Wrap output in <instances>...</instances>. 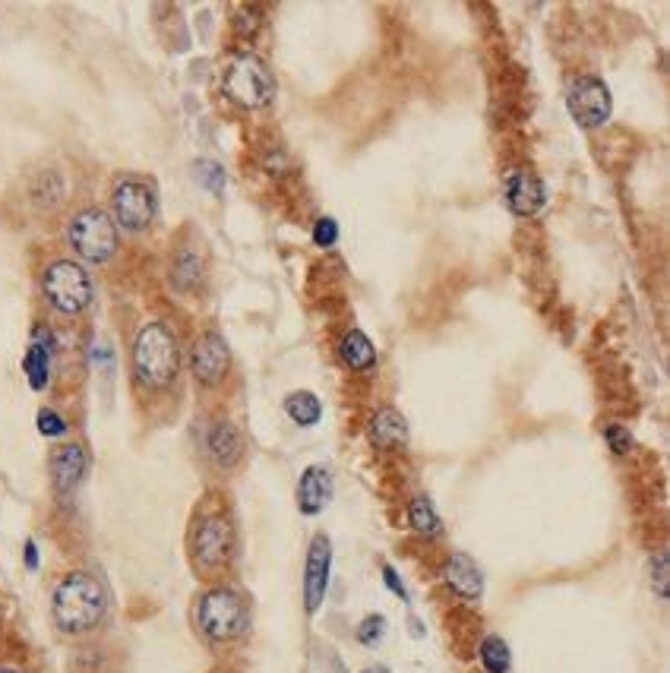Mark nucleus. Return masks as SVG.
<instances>
[{
    "label": "nucleus",
    "instance_id": "nucleus-1",
    "mask_svg": "<svg viewBox=\"0 0 670 673\" xmlns=\"http://www.w3.org/2000/svg\"><path fill=\"white\" fill-rule=\"evenodd\" d=\"M108 613V595L102 582L89 572H70L57 582L51 595V617L54 626L67 636H83L92 632Z\"/></svg>",
    "mask_w": 670,
    "mask_h": 673
},
{
    "label": "nucleus",
    "instance_id": "nucleus-2",
    "mask_svg": "<svg viewBox=\"0 0 670 673\" xmlns=\"http://www.w3.org/2000/svg\"><path fill=\"white\" fill-rule=\"evenodd\" d=\"M181 370V348L165 323H146L133 339V376L146 389H165Z\"/></svg>",
    "mask_w": 670,
    "mask_h": 673
},
{
    "label": "nucleus",
    "instance_id": "nucleus-3",
    "mask_svg": "<svg viewBox=\"0 0 670 673\" xmlns=\"http://www.w3.org/2000/svg\"><path fill=\"white\" fill-rule=\"evenodd\" d=\"M196 626L209 642H234L247 629V604L234 588H209L196 604Z\"/></svg>",
    "mask_w": 670,
    "mask_h": 673
},
{
    "label": "nucleus",
    "instance_id": "nucleus-4",
    "mask_svg": "<svg viewBox=\"0 0 670 673\" xmlns=\"http://www.w3.org/2000/svg\"><path fill=\"white\" fill-rule=\"evenodd\" d=\"M42 291L45 301L64 316H76L92 304V279L73 260H54L42 275Z\"/></svg>",
    "mask_w": 670,
    "mask_h": 673
},
{
    "label": "nucleus",
    "instance_id": "nucleus-5",
    "mask_svg": "<svg viewBox=\"0 0 670 673\" xmlns=\"http://www.w3.org/2000/svg\"><path fill=\"white\" fill-rule=\"evenodd\" d=\"M67 241L86 263H108L117 250V225L105 209H83L73 215Z\"/></svg>",
    "mask_w": 670,
    "mask_h": 673
},
{
    "label": "nucleus",
    "instance_id": "nucleus-6",
    "mask_svg": "<svg viewBox=\"0 0 670 673\" xmlns=\"http://www.w3.org/2000/svg\"><path fill=\"white\" fill-rule=\"evenodd\" d=\"M222 92L241 108H263L272 102L275 83H272L269 67L260 61V57L244 54L238 61L228 64L225 79H222Z\"/></svg>",
    "mask_w": 670,
    "mask_h": 673
},
{
    "label": "nucleus",
    "instance_id": "nucleus-7",
    "mask_svg": "<svg viewBox=\"0 0 670 673\" xmlns=\"http://www.w3.org/2000/svg\"><path fill=\"white\" fill-rule=\"evenodd\" d=\"M234 531L225 516H203L190 534V557L200 572H215L231 560Z\"/></svg>",
    "mask_w": 670,
    "mask_h": 673
},
{
    "label": "nucleus",
    "instance_id": "nucleus-8",
    "mask_svg": "<svg viewBox=\"0 0 670 673\" xmlns=\"http://www.w3.org/2000/svg\"><path fill=\"white\" fill-rule=\"evenodd\" d=\"M111 209H114V225L124 231H146L155 219V190L146 181L136 177H124L114 184L111 193Z\"/></svg>",
    "mask_w": 670,
    "mask_h": 673
},
{
    "label": "nucleus",
    "instance_id": "nucleus-9",
    "mask_svg": "<svg viewBox=\"0 0 670 673\" xmlns=\"http://www.w3.org/2000/svg\"><path fill=\"white\" fill-rule=\"evenodd\" d=\"M566 105H569V114H573V121L585 130L604 127L610 121V111H614L610 89L598 76H576L566 89Z\"/></svg>",
    "mask_w": 670,
    "mask_h": 673
},
{
    "label": "nucleus",
    "instance_id": "nucleus-10",
    "mask_svg": "<svg viewBox=\"0 0 670 673\" xmlns=\"http://www.w3.org/2000/svg\"><path fill=\"white\" fill-rule=\"evenodd\" d=\"M503 193H506L509 212L519 215V219H531V215H538L547 203V190L541 184V177L531 174L528 168H512L506 174Z\"/></svg>",
    "mask_w": 670,
    "mask_h": 673
},
{
    "label": "nucleus",
    "instance_id": "nucleus-11",
    "mask_svg": "<svg viewBox=\"0 0 670 673\" xmlns=\"http://www.w3.org/2000/svg\"><path fill=\"white\" fill-rule=\"evenodd\" d=\"M228 345L222 342V335L215 332H203L200 339L193 342V351H190V370L196 376V383L203 386H215L225 380L228 373Z\"/></svg>",
    "mask_w": 670,
    "mask_h": 673
},
{
    "label": "nucleus",
    "instance_id": "nucleus-12",
    "mask_svg": "<svg viewBox=\"0 0 670 673\" xmlns=\"http://www.w3.org/2000/svg\"><path fill=\"white\" fill-rule=\"evenodd\" d=\"M329 566H332V544L326 534H317L307 550V569H304V607L307 613L320 610L329 585Z\"/></svg>",
    "mask_w": 670,
    "mask_h": 673
},
{
    "label": "nucleus",
    "instance_id": "nucleus-13",
    "mask_svg": "<svg viewBox=\"0 0 670 673\" xmlns=\"http://www.w3.org/2000/svg\"><path fill=\"white\" fill-rule=\"evenodd\" d=\"M86 468H89V455L80 443H64L51 452V481H54V490L67 497L76 487L83 484L86 478Z\"/></svg>",
    "mask_w": 670,
    "mask_h": 673
},
{
    "label": "nucleus",
    "instance_id": "nucleus-14",
    "mask_svg": "<svg viewBox=\"0 0 670 673\" xmlns=\"http://www.w3.org/2000/svg\"><path fill=\"white\" fill-rule=\"evenodd\" d=\"M51 354H54V335L45 326H38L32 332V345L23 358V370H26L29 386L35 392H42L51 380Z\"/></svg>",
    "mask_w": 670,
    "mask_h": 673
},
{
    "label": "nucleus",
    "instance_id": "nucleus-15",
    "mask_svg": "<svg viewBox=\"0 0 670 673\" xmlns=\"http://www.w3.org/2000/svg\"><path fill=\"white\" fill-rule=\"evenodd\" d=\"M443 579L446 585L456 591L459 598L465 601H478L481 591H484V579H481V569L475 566V560L465 557V553H452L446 569H443Z\"/></svg>",
    "mask_w": 670,
    "mask_h": 673
},
{
    "label": "nucleus",
    "instance_id": "nucleus-16",
    "mask_svg": "<svg viewBox=\"0 0 670 673\" xmlns=\"http://www.w3.org/2000/svg\"><path fill=\"white\" fill-rule=\"evenodd\" d=\"M332 497V474L323 465H313L304 471V478L298 484V506L304 516H317V512L326 509Z\"/></svg>",
    "mask_w": 670,
    "mask_h": 673
},
{
    "label": "nucleus",
    "instance_id": "nucleus-17",
    "mask_svg": "<svg viewBox=\"0 0 670 673\" xmlns=\"http://www.w3.org/2000/svg\"><path fill=\"white\" fill-rule=\"evenodd\" d=\"M370 440H373V446H380V449H402L408 443L405 418L396 408L377 411V418L370 421Z\"/></svg>",
    "mask_w": 670,
    "mask_h": 673
},
{
    "label": "nucleus",
    "instance_id": "nucleus-18",
    "mask_svg": "<svg viewBox=\"0 0 670 673\" xmlns=\"http://www.w3.org/2000/svg\"><path fill=\"white\" fill-rule=\"evenodd\" d=\"M241 449H244V443H241V433H238V427H234V424L222 421V424H215L209 430V452H212V459L219 462L222 468L238 465Z\"/></svg>",
    "mask_w": 670,
    "mask_h": 673
},
{
    "label": "nucleus",
    "instance_id": "nucleus-19",
    "mask_svg": "<svg viewBox=\"0 0 670 673\" xmlns=\"http://www.w3.org/2000/svg\"><path fill=\"white\" fill-rule=\"evenodd\" d=\"M200 282H203V260L196 256V250H190V247L177 250L174 263H171V285L181 294H187V291L200 288Z\"/></svg>",
    "mask_w": 670,
    "mask_h": 673
},
{
    "label": "nucleus",
    "instance_id": "nucleus-20",
    "mask_svg": "<svg viewBox=\"0 0 670 673\" xmlns=\"http://www.w3.org/2000/svg\"><path fill=\"white\" fill-rule=\"evenodd\" d=\"M342 361L351 367V370H367L373 367V361H377V351H373V342L367 339V335L361 329H351L345 339H342Z\"/></svg>",
    "mask_w": 670,
    "mask_h": 673
},
{
    "label": "nucleus",
    "instance_id": "nucleus-21",
    "mask_svg": "<svg viewBox=\"0 0 670 673\" xmlns=\"http://www.w3.org/2000/svg\"><path fill=\"white\" fill-rule=\"evenodd\" d=\"M408 522H411V528H415L418 534H424V538H433V534L443 531V522L437 516V509H433V503L424 497V493H418V497L408 503Z\"/></svg>",
    "mask_w": 670,
    "mask_h": 673
},
{
    "label": "nucleus",
    "instance_id": "nucleus-22",
    "mask_svg": "<svg viewBox=\"0 0 670 673\" xmlns=\"http://www.w3.org/2000/svg\"><path fill=\"white\" fill-rule=\"evenodd\" d=\"M285 411H288V418L298 427H313L320 421V414H323L320 399L313 392H291L288 402H285Z\"/></svg>",
    "mask_w": 670,
    "mask_h": 673
},
{
    "label": "nucleus",
    "instance_id": "nucleus-23",
    "mask_svg": "<svg viewBox=\"0 0 670 673\" xmlns=\"http://www.w3.org/2000/svg\"><path fill=\"white\" fill-rule=\"evenodd\" d=\"M478 658H481V667L487 673H509V645L500 639V636H487L478 648Z\"/></svg>",
    "mask_w": 670,
    "mask_h": 673
},
{
    "label": "nucleus",
    "instance_id": "nucleus-24",
    "mask_svg": "<svg viewBox=\"0 0 670 673\" xmlns=\"http://www.w3.org/2000/svg\"><path fill=\"white\" fill-rule=\"evenodd\" d=\"M193 171H196V181H200L206 190H215V193L222 190V184H225V171H222L219 162H196Z\"/></svg>",
    "mask_w": 670,
    "mask_h": 673
},
{
    "label": "nucleus",
    "instance_id": "nucleus-25",
    "mask_svg": "<svg viewBox=\"0 0 670 673\" xmlns=\"http://www.w3.org/2000/svg\"><path fill=\"white\" fill-rule=\"evenodd\" d=\"M604 440H607V449L617 452V455H626L629 449H633V433H629L623 424H607Z\"/></svg>",
    "mask_w": 670,
    "mask_h": 673
},
{
    "label": "nucleus",
    "instance_id": "nucleus-26",
    "mask_svg": "<svg viewBox=\"0 0 670 673\" xmlns=\"http://www.w3.org/2000/svg\"><path fill=\"white\" fill-rule=\"evenodd\" d=\"M38 433H42V437H64V433H67V421L57 411L42 408V411H38Z\"/></svg>",
    "mask_w": 670,
    "mask_h": 673
},
{
    "label": "nucleus",
    "instance_id": "nucleus-27",
    "mask_svg": "<svg viewBox=\"0 0 670 673\" xmlns=\"http://www.w3.org/2000/svg\"><path fill=\"white\" fill-rule=\"evenodd\" d=\"M383 629H386V620L380 617V613H373V617H367L358 626V642L361 645H377L383 639Z\"/></svg>",
    "mask_w": 670,
    "mask_h": 673
},
{
    "label": "nucleus",
    "instance_id": "nucleus-28",
    "mask_svg": "<svg viewBox=\"0 0 670 673\" xmlns=\"http://www.w3.org/2000/svg\"><path fill=\"white\" fill-rule=\"evenodd\" d=\"M335 241H339V225H335L332 219H320L317 225H313V244H317L320 250H329Z\"/></svg>",
    "mask_w": 670,
    "mask_h": 673
},
{
    "label": "nucleus",
    "instance_id": "nucleus-29",
    "mask_svg": "<svg viewBox=\"0 0 670 673\" xmlns=\"http://www.w3.org/2000/svg\"><path fill=\"white\" fill-rule=\"evenodd\" d=\"M383 582H386V588H392L396 595L405 601L408 598V591H405V585H402V579H399V572L392 569V566H383Z\"/></svg>",
    "mask_w": 670,
    "mask_h": 673
},
{
    "label": "nucleus",
    "instance_id": "nucleus-30",
    "mask_svg": "<svg viewBox=\"0 0 670 673\" xmlns=\"http://www.w3.org/2000/svg\"><path fill=\"white\" fill-rule=\"evenodd\" d=\"M664 569H667V557H664V553H658V557H655V588H658V595H661V598L667 595Z\"/></svg>",
    "mask_w": 670,
    "mask_h": 673
},
{
    "label": "nucleus",
    "instance_id": "nucleus-31",
    "mask_svg": "<svg viewBox=\"0 0 670 673\" xmlns=\"http://www.w3.org/2000/svg\"><path fill=\"white\" fill-rule=\"evenodd\" d=\"M26 566L29 569L38 566V547H35V541H26Z\"/></svg>",
    "mask_w": 670,
    "mask_h": 673
},
{
    "label": "nucleus",
    "instance_id": "nucleus-32",
    "mask_svg": "<svg viewBox=\"0 0 670 673\" xmlns=\"http://www.w3.org/2000/svg\"><path fill=\"white\" fill-rule=\"evenodd\" d=\"M364 673H389L386 667H370V670H364Z\"/></svg>",
    "mask_w": 670,
    "mask_h": 673
},
{
    "label": "nucleus",
    "instance_id": "nucleus-33",
    "mask_svg": "<svg viewBox=\"0 0 670 673\" xmlns=\"http://www.w3.org/2000/svg\"><path fill=\"white\" fill-rule=\"evenodd\" d=\"M0 673H19L16 667H0Z\"/></svg>",
    "mask_w": 670,
    "mask_h": 673
}]
</instances>
